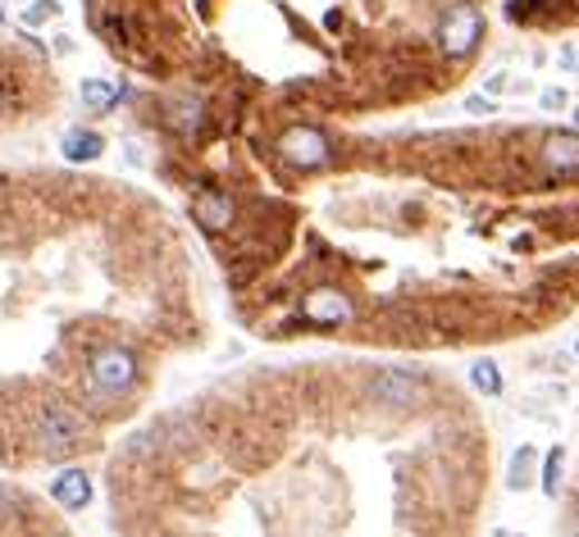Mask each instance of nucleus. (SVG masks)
<instances>
[{"instance_id": "20e7f679", "label": "nucleus", "mask_w": 579, "mask_h": 537, "mask_svg": "<svg viewBox=\"0 0 579 537\" xmlns=\"http://www.w3.org/2000/svg\"><path fill=\"white\" fill-rule=\"evenodd\" d=\"M302 315H306V324H315V328H347V324L356 319V306H352L347 291L315 287V291H306Z\"/></svg>"}, {"instance_id": "dca6fc26", "label": "nucleus", "mask_w": 579, "mask_h": 537, "mask_svg": "<svg viewBox=\"0 0 579 537\" xmlns=\"http://www.w3.org/2000/svg\"><path fill=\"white\" fill-rule=\"evenodd\" d=\"M539 101H543V110H561V106H566V91H557V87H548V91L539 96Z\"/></svg>"}, {"instance_id": "aec40b11", "label": "nucleus", "mask_w": 579, "mask_h": 537, "mask_svg": "<svg viewBox=\"0 0 579 537\" xmlns=\"http://www.w3.org/2000/svg\"><path fill=\"white\" fill-rule=\"evenodd\" d=\"M575 128H579V106H575Z\"/></svg>"}, {"instance_id": "39448f33", "label": "nucleus", "mask_w": 579, "mask_h": 537, "mask_svg": "<svg viewBox=\"0 0 579 537\" xmlns=\"http://www.w3.org/2000/svg\"><path fill=\"white\" fill-rule=\"evenodd\" d=\"M37 442H41L46 451H73V447L82 442L78 415L65 410V406H46V410L37 415Z\"/></svg>"}, {"instance_id": "1a4fd4ad", "label": "nucleus", "mask_w": 579, "mask_h": 537, "mask_svg": "<svg viewBox=\"0 0 579 537\" xmlns=\"http://www.w3.org/2000/svg\"><path fill=\"white\" fill-rule=\"evenodd\" d=\"M101 151H106V137L91 132V128H65V137H60V156L69 165H87V160H96Z\"/></svg>"}, {"instance_id": "9d476101", "label": "nucleus", "mask_w": 579, "mask_h": 537, "mask_svg": "<svg viewBox=\"0 0 579 537\" xmlns=\"http://www.w3.org/2000/svg\"><path fill=\"white\" fill-rule=\"evenodd\" d=\"M543 165L552 173H579V132H557L543 141Z\"/></svg>"}, {"instance_id": "f8f14e48", "label": "nucleus", "mask_w": 579, "mask_h": 537, "mask_svg": "<svg viewBox=\"0 0 579 537\" xmlns=\"http://www.w3.org/2000/svg\"><path fill=\"white\" fill-rule=\"evenodd\" d=\"M534 465H539L534 447H520V451L511 456V469H507V487H511V493H524V487H534Z\"/></svg>"}, {"instance_id": "f3484780", "label": "nucleus", "mask_w": 579, "mask_h": 537, "mask_svg": "<svg viewBox=\"0 0 579 537\" xmlns=\"http://www.w3.org/2000/svg\"><path fill=\"white\" fill-rule=\"evenodd\" d=\"M465 110H470V115H479V110L489 115V110H493V101H489V96H470V101H465Z\"/></svg>"}, {"instance_id": "4468645a", "label": "nucleus", "mask_w": 579, "mask_h": 537, "mask_svg": "<svg viewBox=\"0 0 579 537\" xmlns=\"http://www.w3.org/2000/svg\"><path fill=\"white\" fill-rule=\"evenodd\" d=\"M561 469H566V447H552L543 456V474H539V487L548 501H557V493H561Z\"/></svg>"}, {"instance_id": "f03ea898", "label": "nucleus", "mask_w": 579, "mask_h": 537, "mask_svg": "<svg viewBox=\"0 0 579 537\" xmlns=\"http://www.w3.org/2000/svg\"><path fill=\"white\" fill-rule=\"evenodd\" d=\"M278 156L293 169H324L333 160V146L315 123H297L278 137Z\"/></svg>"}, {"instance_id": "7ed1b4c3", "label": "nucleus", "mask_w": 579, "mask_h": 537, "mask_svg": "<svg viewBox=\"0 0 579 537\" xmlns=\"http://www.w3.org/2000/svg\"><path fill=\"white\" fill-rule=\"evenodd\" d=\"M479 37H484V19H479L474 6H452L443 14V23H439V46H443V56H452V60H465L479 46Z\"/></svg>"}, {"instance_id": "2eb2a0df", "label": "nucleus", "mask_w": 579, "mask_h": 537, "mask_svg": "<svg viewBox=\"0 0 579 537\" xmlns=\"http://www.w3.org/2000/svg\"><path fill=\"white\" fill-rule=\"evenodd\" d=\"M60 6H56V0H32V10L23 14V23H46V19H51Z\"/></svg>"}, {"instance_id": "423d86ee", "label": "nucleus", "mask_w": 579, "mask_h": 537, "mask_svg": "<svg viewBox=\"0 0 579 537\" xmlns=\"http://www.w3.org/2000/svg\"><path fill=\"white\" fill-rule=\"evenodd\" d=\"M370 397H374L379 406H393V410H402V406H411V401L420 397V378H415V374H406V369H389V374H379V378H374Z\"/></svg>"}, {"instance_id": "f257e3e1", "label": "nucleus", "mask_w": 579, "mask_h": 537, "mask_svg": "<svg viewBox=\"0 0 579 537\" xmlns=\"http://www.w3.org/2000/svg\"><path fill=\"white\" fill-rule=\"evenodd\" d=\"M137 378H141V365H137V356H133L128 347H101V351L87 360V387H91V397H106V401L128 397L133 387H137Z\"/></svg>"}, {"instance_id": "ddd939ff", "label": "nucleus", "mask_w": 579, "mask_h": 537, "mask_svg": "<svg viewBox=\"0 0 579 537\" xmlns=\"http://www.w3.org/2000/svg\"><path fill=\"white\" fill-rule=\"evenodd\" d=\"M470 387L479 397H498L502 392V369H498V360H474L470 365Z\"/></svg>"}, {"instance_id": "a211bd4d", "label": "nucleus", "mask_w": 579, "mask_h": 537, "mask_svg": "<svg viewBox=\"0 0 579 537\" xmlns=\"http://www.w3.org/2000/svg\"><path fill=\"white\" fill-rule=\"evenodd\" d=\"M484 87H489V91H493V96H498V91H502V87H507V73H493V78H489V82H484Z\"/></svg>"}, {"instance_id": "6e6552de", "label": "nucleus", "mask_w": 579, "mask_h": 537, "mask_svg": "<svg viewBox=\"0 0 579 537\" xmlns=\"http://www.w3.org/2000/svg\"><path fill=\"white\" fill-rule=\"evenodd\" d=\"M51 501L65 510H87L91 506V478L82 469H60L51 478Z\"/></svg>"}, {"instance_id": "0eeeda50", "label": "nucleus", "mask_w": 579, "mask_h": 537, "mask_svg": "<svg viewBox=\"0 0 579 537\" xmlns=\"http://www.w3.org/2000/svg\"><path fill=\"white\" fill-rule=\"evenodd\" d=\"M192 219H197L206 232H224V228H233L237 206H233L228 191H197V201H192Z\"/></svg>"}, {"instance_id": "412c9836", "label": "nucleus", "mask_w": 579, "mask_h": 537, "mask_svg": "<svg viewBox=\"0 0 579 537\" xmlns=\"http://www.w3.org/2000/svg\"><path fill=\"white\" fill-rule=\"evenodd\" d=\"M575 356H579V337H575Z\"/></svg>"}, {"instance_id": "6ab92c4d", "label": "nucleus", "mask_w": 579, "mask_h": 537, "mask_svg": "<svg viewBox=\"0 0 579 537\" xmlns=\"http://www.w3.org/2000/svg\"><path fill=\"white\" fill-rule=\"evenodd\" d=\"M0 23H6V6H0Z\"/></svg>"}, {"instance_id": "9b49d317", "label": "nucleus", "mask_w": 579, "mask_h": 537, "mask_svg": "<svg viewBox=\"0 0 579 537\" xmlns=\"http://www.w3.org/2000/svg\"><path fill=\"white\" fill-rule=\"evenodd\" d=\"M124 96H128V87L124 82H110V78H87L82 82V106L87 110H115L119 101H124Z\"/></svg>"}]
</instances>
